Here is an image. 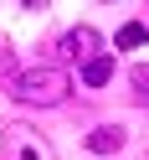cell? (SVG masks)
<instances>
[{
    "instance_id": "obj_1",
    "label": "cell",
    "mask_w": 149,
    "mask_h": 160,
    "mask_svg": "<svg viewBox=\"0 0 149 160\" xmlns=\"http://www.w3.org/2000/svg\"><path fill=\"white\" fill-rule=\"evenodd\" d=\"M11 93L21 98V103H36V108H52V103H62V98L72 93V78H67L62 67H26V72H16Z\"/></svg>"
},
{
    "instance_id": "obj_2",
    "label": "cell",
    "mask_w": 149,
    "mask_h": 160,
    "mask_svg": "<svg viewBox=\"0 0 149 160\" xmlns=\"http://www.w3.org/2000/svg\"><path fill=\"white\" fill-rule=\"evenodd\" d=\"M5 155L11 160H52V150H46V139H36L26 124H11L5 129Z\"/></svg>"
},
{
    "instance_id": "obj_3",
    "label": "cell",
    "mask_w": 149,
    "mask_h": 160,
    "mask_svg": "<svg viewBox=\"0 0 149 160\" xmlns=\"http://www.w3.org/2000/svg\"><path fill=\"white\" fill-rule=\"evenodd\" d=\"M57 52H62L67 62H93V57H98V31H93V26H72V31L57 42Z\"/></svg>"
},
{
    "instance_id": "obj_4",
    "label": "cell",
    "mask_w": 149,
    "mask_h": 160,
    "mask_svg": "<svg viewBox=\"0 0 149 160\" xmlns=\"http://www.w3.org/2000/svg\"><path fill=\"white\" fill-rule=\"evenodd\" d=\"M123 124H98L93 134H87V150H93V155H113V150H123Z\"/></svg>"
},
{
    "instance_id": "obj_5",
    "label": "cell",
    "mask_w": 149,
    "mask_h": 160,
    "mask_svg": "<svg viewBox=\"0 0 149 160\" xmlns=\"http://www.w3.org/2000/svg\"><path fill=\"white\" fill-rule=\"evenodd\" d=\"M108 78H113V57H103V52H98L93 62H82V83H87V88H103Z\"/></svg>"
},
{
    "instance_id": "obj_6",
    "label": "cell",
    "mask_w": 149,
    "mask_h": 160,
    "mask_svg": "<svg viewBox=\"0 0 149 160\" xmlns=\"http://www.w3.org/2000/svg\"><path fill=\"white\" fill-rule=\"evenodd\" d=\"M128 88H134V103L149 108V62H139L134 72H128Z\"/></svg>"
},
{
    "instance_id": "obj_7",
    "label": "cell",
    "mask_w": 149,
    "mask_h": 160,
    "mask_svg": "<svg viewBox=\"0 0 149 160\" xmlns=\"http://www.w3.org/2000/svg\"><path fill=\"white\" fill-rule=\"evenodd\" d=\"M144 42H149V31H144L139 21H128L123 31H118V47H144Z\"/></svg>"
},
{
    "instance_id": "obj_8",
    "label": "cell",
    "mask_w": 149,
    "mask_h": 160,
    "mask_svg": "<svg viewBox=\"0 0 149 160\" xmlns=\"http://www.w3.org/2000/svg\"><path fill=\"white\" fill-rule=\"evenodd\" d=\"M0 78H5V83H16V62H11V52H0Z\"/></svg>"
}]
</instances>
